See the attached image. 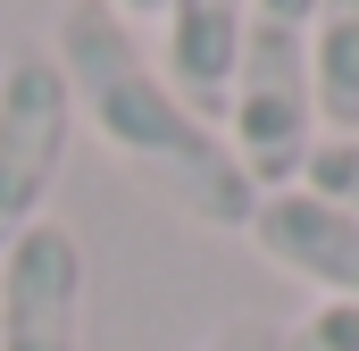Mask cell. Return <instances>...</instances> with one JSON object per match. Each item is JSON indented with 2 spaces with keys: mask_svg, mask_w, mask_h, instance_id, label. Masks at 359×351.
Masks as SVG:
<instances>
[{
  "mask_svg": "<svg viewBox=\"0 0 359 351\" xmlns=\"http://www.w3.org/2000/svg\"><path fill=\"white\" fill-rule=\"evenodd\" d=\"M67 100H76V126L100 134V151H117V168H134L176 218L209 226V234H243L251 209H259V184L243 176L234 143L217 117H201L159 51L100 0H67L59 8V42H50Z\"/></svg>",
  "mask_w": 359,
  "mask_h": 351,
  "instance_id": "1",
  "label": "cell"
},
{
  "mask_svg": "<svg viewBox=\"0 0 359 351\" xmlns=\"http://www.w3.org/2000/svg\"><path fill=\"white\" fill-rule=\"evenodd\" d=\"M309 42H318V0H251L243 42H234V84H226V143L259 192L301 184L318 151V84H309Z\"/></svg>",
  "mask_w": 359,
  "mask_h": 351,
  "instance_id": "2",
  "label": "cell"
},
{
  "mask_svg": "<svg viewBox=\"0 0 359 351\" xmlns=\"http://www.w3.org/2000/svg\"><path fill=\"white\" fill-rule=\"evenodd\" d=\"M76 151V100L50 42H17L0 59V251L50 218V192Z\"/></svg>",
  "mask_w": 359,
  "mask_h": 351,
  "instance_id": "3",
  "label": "cell"
},
{
  "mask_svg": "<svg viewBox=\"0 0 359 351\" xmlns=\"http://www.w3.org/2000/svg\"><path fill=\"white\" fill-rule=\"evenodd\" d=\"M0 351H84V243L42 218L0 251Z\"/></svg>",
  "mask_w": 359,
  "mask_h": 351,
  "instance_id": "4",
  "label": "cell"
},
{
  "mask_svg": "<svg viewBox=\"0 0 359 351\" xmlns=\"http://www.w3.org/2000/svg\"><path fill=\"white\" fill-rule=\"evenodd\" d=\"M243 234L259 243V260L301 276L318 301H351L359 310V209L309 192V184H284V192H259Z\"/></svg>",
  "mask_w": 359,
  "mask_h": 351,
  "instance_id": "5",
  "label": "cell"
},
{
  "mask_svg": "<svg viewBox=\"0 0 359 351\" xmlns=\"http://www.w3.org/2000/svg\"><path fill=\"white\" fill-rule=\"evenodd\" d=\"M243 17H251V0H168V17H159V67L201 117L226 109Z\"/></svg>",
  "mask_w": 359,
  "mask_h": 351,
  "instance_id": "6",
  "label": "cell"
},
{
  "mask_svg": "<svg viewBox=\"0 0 359 351\" xmlns=\"http://www.w3.org/2000/svg\"><path fill=\"white\" fill-rule=\"evenodd\" d=\"M309 84H318V126L359 134V0H318Z\"/></svg>",
  "mask_w": 359,
  "mask_h": 351,
  "instance_id": "7",
  "label": "cell"
},
{
  "mask_svg": "<svg viewBox=\"0 0 359 351\" xmlns=\"http://www.w3.org/2000/svg\"><path fill=\"white\" fill-rule=\"evenodd\" d=\"M276 351H359V310L351 301H309Z\"/></svg>",
  "mask_w": 359,
  "mask_h": 351,
  "instance_id": "8",
  "label": "cell"
},
{
  "mask_svg": "<svg viewBox=\"0 0 359 351\" xmlns=\"http://www.w3.org/2000/svg\"><path fill=\"white\" fill-rule=\"evenodd\" d=\"M301 184L326 192V201H343V209H359V134H318V151H309Z\"/></svg>",
  "mask_w": 359,
  "mask_h": 351,
  "instance_id": "9",
  "label": "cell"
},
{
  "mask_svg": "<svg viewBox=\"0 0 359 351\" xmlns=\"http://www.w3.org/2000/svg\"><path fill=\"white\" fill-rule=\"evenodd\" d=\"M276 343H284V326H276V318H226L201 351H276Z\"/></svg>",
  "mask_w": 359,
  "mask_h": 351,
  "instance_id": "10",
  "label": "cell"
},
{
  "mask_svg": "<svg viewBox=\"0 0 359 351\" xmlns=\"http://www.w3.org/2000/svg\"><path fill=\"white\" fill-rule=\"evenodd\" d=\"M100 8H117L126 25H134V17H168V0H100Z\"/></svg>",
  "mask_w": 359,
  "mask_h": 351,
  "instance_id": "11",
  "label": "cell"
}]
</instances>
